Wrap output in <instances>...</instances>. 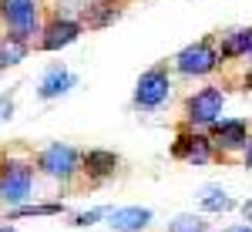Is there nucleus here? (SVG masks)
Returning <instances> with one entry per match:
<instances>
[{
    "instance_id": "obj_23",
    "label": "nucleus",
    "mask_w": 252,
    "mask_h": 232,
    "mask_svg": "<svg viewBox=\"0 0 252 232\" xmlns=\"http://www.w3.org/2000/svg\"><path fill=\"white\" fill-rule=\"evenodd\" d=\"M229 232H252L249 226H235V229H229Z\"/></svg>"
},
{
    "instance_id": "obj_19",
    "label": "nucleus",
    "mask_w": 252,
    "mask_h": 232,
    "mask_svg": "<svg viewBox=\"0 0 252 232\" xmlns=\"http://www.w3.org/2000/svg\"><path fill=\"white\" fill-rule=\"evenodd\" d=\"M97 219H101V212H84V215H78V219H74V226H81V229H84V226H91V222H97Z\"/></svg>"
},
{
    "instance_id": "obj_8",
    "label": "nucleus",
    "mask_w": 252,
    "mask_h": 232,
    "mask_svg": "<svg viewBox=\"0 0 252 232\" xmlns=\"http://www.w3.org/2000/svg\"><path fill=\"white\" fill-rule=\"evenodd\" d=\"M209 141H212L215 155H229V152H242L249 141V125L242 118H222L209 125Z\"/></svg>"
},
{
    "instance_id": "obj_6",
    "label": "nucleus",
    "mask_w": 252,
    "mask_h": 232,
    "mask_svg": "<svg viewBox=\"0 0 252 232\" xmlns=\"http://www.w3.org/2000/svg\"><path fill=\"white\" fill-rule=\"evenodd\" d=\"M31 185H34V165H27V162L0 165V199L3 202H27Z\"/></svg>"
},
{
    "instance_id": "obj_11",
    "label": "nucleus",
    "mask_w": 252,
    "mask_h": 232,
    "mask_svg": "<svg viewBox=\"0 0 252 232\" xmlns=\"http://www.w3.org/2000/svg\"><path fill=\"white\" fill-rule=\"evenodd\" d=\"M152 222V212L141 205H128V209H111L108 212V226L115 232H141Z\"/></svg>"
},
{
    "instance_id": "obj_16",
    "label": "nucleus",
    "mask_w": 252,
    "mask_h": 232,
    "mask_svg": "<svg viewBox=\"0 0 252 232\" xmlns=\"http://www.w3.org/2000/svg\"><path fill=\"white\" fill-rule=\"evenodd\" d=\"M61 212H64L61 202H47V205H20V209H10V212H7V222L24 219V215H61Z\"/></svg>"
},
{
    "instance_id": "obj_13",
    "label": "nucleus",
    "mask_w": 252,
    "mask_h": 232,
    "mask_svg": "<svg viewBox=\"0 0 252 232\" xmlns=\"http://www.w3.org/2000/svg\"><path fill=\"white\" fill-rule=\"evenodd\" d=\"M121 17V7H118L115 0H94L91 7H84V27H91V31H101V27H108V24H115Z\"/></svg>"
},
{
    "instance_id": "obj_14",
    "label": "nucleus",
    "mask_w": 252,
    "mask_h": 232,
    "mask_svg": "<svg viewBox=\"0 0 252 232\" xmlns=\"http://www.w3.org/2000/svg\"><path fill=\"white\" fill-rule=\"evenodd\" d=\"M67 88H74V74H67V71L54 67V71H47V74H44V81H40V88H37V95L44 98V101H51V98L64 95Z\"/></svg>"
},
{
    "instance_id": "obj_3",
    "label": "nucleus",
    "mask_w": 252,
    "mask_h": 232,
    "mask_svg": "<svg viewBox=\"0 0 252 232\" xmlns=\"http://www.w3.org/2000/svg\"><path fill=\"white\" fill-rule=\"evenodd\" d=\"M225 104V91L222 88H202L192 98H185V125L189 128H209L212 121H219Z\"/></svg>"
},
{
    "instance_id": "obj_21",
    "label": "nucleus",
    "mask_w": 252,
    "mask_h": 232,
    "mask_svg": "<svg viewBox=\"0 0 252 232\" xmlns=\"http://www.w3.org/2000/svg\"><path fill=\"white\" fill-rule=\"evenodd\" d=\"M242 215H246V219L252 222V202H242Z\"/></svg>"
},
{
    "instance_id": "obj_7",
    "label": "nucleus",
    "mask_w": 252,
    "mask_h": 232,
    "mask_svg": "<svg viewBox=\"0 0 252 232\" xmlns=\"http://www.w3.org/2000/svg\"><path fill=\"white\" fill-rule=\"evenodd\" d=\"M172 155L178 162H189V165H209L215 158V148L209 135H202V132H195V128H182L178 135H175V145H172Z\"/></svg>"
},
{
    "instance_id": "obj_17",
    "label": "nucleus",
    "mask_w": 252,
    "mask_h": 232,
    "mask_svg": "<svg viewBox=\"0 0 252 232\" xmlns=\"http://www.w3.org/2000/svg\"><path fill=\"white\" fill-rule=\"evenodd\" d=\"M205 229H209V222L202 215H175L168 222V232H205Z\"/></svg>"
},
{
    "instance_id": "obj_26",
    "label": "nucleus",
    "mask_w": 252,
    "mask_h": 232,
    "mask_svg": "<svg viewBox=\"0 0 252 232\" xmlns=\"http://www.w3.org/2000/svg\"><path fill=\"white\" fill-rule=\"evenodd\" d=\"M249 58H252V51H249Z\"/></svg>"
},
{
    "instance_id": "obj_12",
    "label": "nucleus",
    "mask_w": 252,
    "mask_h": 232,
    "mask_svg": "<svg viewBox=\"0 0 252 232\" xmlns=\"http://www.w3.org/2000/svg\"><path fill=\"white\" fill-rule=\"evenodd\" d=\"M215 51H219V61L249 58V51H252V27H242V31H232V34H222Z\"/></svg>"
},
{
    "instance_id": "obj_4",
    "label": "nucleus",
    "mask_w": 252,
    "mask_h": 232,
    "mask_svg": "<svg viewBox=\"0 0 252 232\" xmlns=\"http://www.w3.org/2000/svg\"><path fill=\"white\" fill-rule=\"evenodd\" d=\"M168 91H172V77H168V64L161 61L155 67H148L145 74L138 77L135 84V104L152 111V108H161L168 101Z\"/></svg>"
},
{
    "instance_id": "obj_9",
    "label": "nucleus",
    "mask_w": 252,
    "mask_h": 232,
    "mask_svg": "<svg viewBox=\"0 0 252 232\" xmlns=\"http://www.w3.org/2000/svg\"><path fill=\"white\" fill-rule=\"evenodd\" d=\"M84 31L81 20H71V17H51L44 27H40V40H37V51H61L67 44H74Z\"/></svg>"
},
{
    "instance_id": "obj_5",
    "label": "nucleus",
    "mask_w": 252,
    "mask_h": 232,
    "mask_svg": "<svg viewBox=\"0 0 252 232\" xmlns=\"http://www.w3.org/2000/svg\"><path fill=\"white\" fill-rule=\"evenodd\" d=\"M37 168L44 175H51V178L71 182V178L81 172V155H78V148L54 141V145H47V148L37 155Z\"/></svg>"
},
{
    "instance_id": "obj_22",
    "label": "nucleus",
    "mask_w": 252,
    "mask_h": 232,
    "mask_svg": "<svg viewBox=\"0 0 252 232\" xmlns=\"http://www.w3.org/2000/svg\"><path fill=\"white\" fill-rule=\"evenodd\" d=\"M242 84H246V91H252V67L246 71V77H242Z\"/></svg>"
},
{
    "instance_id": "obj_20",
    "label": "nucleus",
    "mask_w": 252,
    "mask_h": 232,
    "mask_svg": "<svg viewBox=\"0 0 252 232\" xmlns=\"http://www.w3.org/2000/svg\"><path fill=\"white\" fill-rule=\"evenodd\" d=\"M242 162H246V168H252V138L246 141V148H242Z\"/></svg>"
},
{
    "instance_id": "obj_15",
    "label": "nucleus",
    "mask_w": 252,
    "mask_h": 232,
    "mask_svg": "<svg viewBox=\"0 0 252 232\" xmlns=\"http://www.w3.org/2000/svg\"><path fill=\"white\" fill-rule=\"evenodd\" d=\"M27 54H31V44L3 34V40H0V67H14V64H20Z\"/></svg>"
},
{
    "instance_id": "obj_25",
    "label": "nucleus",
    "mask_w": 252,
    "mask_h": 232,
    "mask_svg": "<svg viewBox=\"0 0 252 232\" xmlns=\"http://www.w3.org/2000/svg\"><path fill=\"white\" fill-rule=\"evenodd\" d=\"M7 104H10V101H0V111H3V108H7Z\"/></svg>"
},
{
    "instance_id": "obj_18",
    "label": "nucleus",
    "mask_w": 252,
    "mask_h": 232,
    "mask_svg": "<svg viewBox=\"0 0 252 232\" xmlns=\"http://www.w3.org/2000/svg\"><path fill=\"white\" fill-rule=\"evenodd\" d=\"M232 205H235V202H232V199H225L222 192H209L205 199H202V209H205V212H225V209H232Z\"/></svg>"
},
{
    "instance_id": "obj_1",
    "label": "nucleus",
    "mask_w": 252,
    "mask_h": 232,
    "mask_svg": "<svg viewBox=\"0 0 252 232\" xmlns=\"http://www.w3.org/2000/svg\"><path fill=\"white\" fill-rule=\"evenodd\" d=\"M0 24L7 37L31 44L34 34H40V3L37 0H0Z\"/></svg>"
},
{
    "instance_id": "obj_24",
    "label": "nucleus",
    "mask_w": 252,
    "mask_h": 232,
    "mask_svg": "<svg viewBox=\"0 0 252 232\" xmlns=\"http://www.w3.org/2000/svg\"><path fill=\"white\" fill-rule=\"evenodd\" d=\"M0 232H14V226H0Z\"/></svg>"
},
{
    "instance_id": "obj_2",
    "label": "nucleus",
    "mask_w": 252,
    "mask_h": 232,
    "mask_svg": "<svg viewBox=\"0 0 252 232\" xmlns=\"http://www.w3.org/2000/svg\"><path fill=\"white\" fill-rule=\"evenodd\" d=\"M219 64L222 61H219V51H215V37H202L175 54V71L185 77H205L212 74Z\"/></svg>"
},
{
    "instance_id": "obj_10",
    "label": "nucleus",
    "mask_w": 252,
    "mask_h": 232,
    "mask_svg": "<svg viewBox=\"0 0 252 232\" xmlns=\"http://www.w3.org/2000/svg\"><path fill=\"white\" fill-rule=\"evenodd\" d=\"M121 168V158L115 152H108V148H91V152L81 155V172L88 175L91 182H104V178H111V175Z\"/></svg>"
}]
</instances>
